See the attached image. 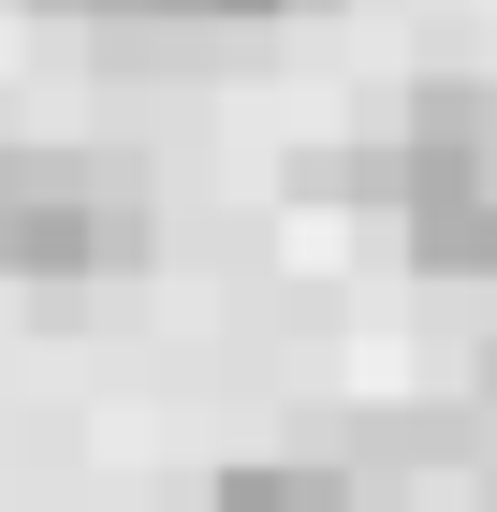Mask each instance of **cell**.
<instances>
[{
    "label": "cell",
    "mask_w": 497,
    "mask_h": 512,
    "mask_svg": "<svg viewBox=\"0 0 497 512\" xmlns=\"http://www.w3.org/2000/svg\"><path fill=\"white\" fill-rule=\"evenodd\" d=\"M161 235V191L132 147H0V278L74 293V278H132Z\"/></svg>",
    "instance_id": "1"
},
{
    "label": "cell",
    "mask_w": 497,
    "mask_h": 512,
    "mask_svg": "<svg viewBox=\"0 0 497 512\" xmlns=\"http://www.w3.org/2000/svg\"><path fill=\"white\" fill-rule=\"evenodd\" d=\"M59 30H88L103 59H234V44H264L278 15H322V0H30Z\"/></svg>",
    "instance_id": "2"
},
{
    "label": "cell",
    "mask_w": 497,
    "mask_h": 512,
    "mask_svg": "<svg viewBox=\"0 0 497 512\" xmlns=\"http://www.w3.org/2000/svg\"><path fill=\"white\" fill-rule=\"evenodd\" d=\"M497 191V74H424L395 103V205Z\"/></svg>",
    "instance_id": "3"
},
{
    "label": "cell",
    "mask_w": 497,
    "mask_h": 512,
    "mask_svg": "<svg viewBox=\"0 0 497 512\" xmlns=\"http://www.w3.org/2000/svg\"><path fill=\"white\" fill-rule=\"evenodd\" d=\"M395 249H410V278H439V293H497V191L395 205Z\"/></svg>",
    "instance_id": "4"
},
{
    "label": "cell",
    "mask_w": 497,
    "mask_h": 512,
    "mask_svg": "<svg viewBox=\"0 0 497 512\" xmlns=\"http://www.w3.org/2000/svg\"><path fill=\"white\" fill-rule=\"evenodd\" d=\"M205 512H366V483H351L337 454H234V469L205 483Z\"/></svg>",
    "instance_id": "5"
},
{
    "label": "cell",
    "mask_w": 497,
    "mask_h": 512,
    "mask_svg": "<svg viewBox=\"0 0 497 512\" xmlns=\"http://www.w3.org/2000/svg\"><path fill=\"white\" fill-rule=\"evenodd\" d=\"M483 512H497V483H483Z\"/></svg>",
    "instance_id": "6"
}]
</instances>
